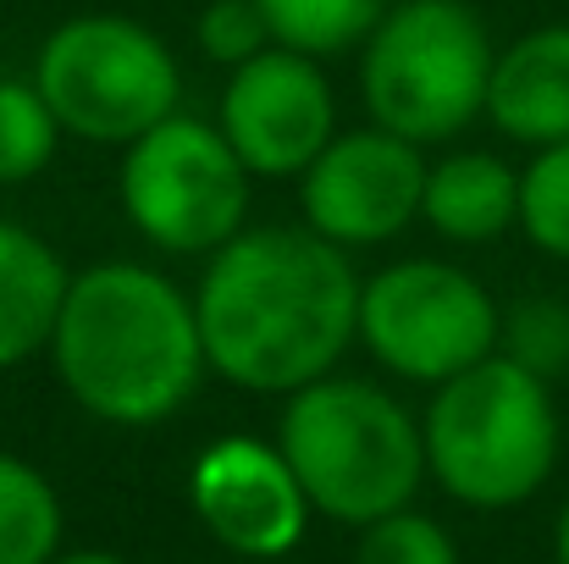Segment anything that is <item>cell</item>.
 I'll return each mask as SVG.
<instances>
[{
	"label": "cell",
	"instance_id": "ffe728a7",
	"mask_svg": "<svg viewBox=\"0 0 569 564\" xmlns=\"http://www.w3.org/2000/svg\"><path fill=\"white\" fill-rule=\"evenodd\" d=\"M355 564H459V548L431 515L392 509L371 526H360Z\"/></svg>",
	"mask_w": 569,
	"mask_h": 564
},
{
	"label": "cell",
	"instance_id": "30bf717a",
	"mask_svg": "<svg viewBox=\"0 0 569 564\" xmlns=\"http://www.w3.org/2000/svg\"><path fill=\"white\" fill-rule=\"evenodd\" d=\"M420 194H426V156H420V145L387 133L377 122L355 128V133H338L299 172L305 227L321 232L338 249L392 244L420 216Z\"/></svg>",
	"mask_w": 569,
	"mask_h": 564
},
{
	"label": "cell",
	"instance_id": "ba28073f",
	"mask_svg": "<svg viewBox=\"0 0 569 564\" xmlns=\"http://www.w3.org/2000/svg\"><path fill=\"white\" fill-rule=\"evenodd\" d=\"M503 305L453 260H392L360 283V344L381 372L437 387L498 355Z\"/></svg>",
	"mask_w": 569,
	"mask_h": 564
},
{
	"label": "cell",
	"instance_id": "277c9868",
	"mask_svg": "<svg viewBox=\"0 0 569 564\" xmlns=\"http://www.w3.org/2000/svg\"><path fill=\"white\" fill-rule=\"evenodd\" d=\"M277 448L310 509L338 526H371L392 509H409L426 482L420 420L387 387L360 376H321L288 393Z\"/></svg>",
	"mask_w": 569,
	"mask_h": 564
},
{
	"label": "cell",
	"instance_id": "e0dca14e",
	"mask_svg": "<svg viewBox=\"0 0 569 564\" xmlns=\"http://www.w3.org/2000/svg\"><path fill=\"white\" fill-rule=\"evenodd\" d=\"M61 122L50 100L39 95L33 78H0V184H33L56 150H61Z\"/></svg>",
	"mask_w": 569,
	"mask_h": 564
},
{
	"label": "cell",
	"instance_id": "9c48e42d",
	"mask_svg": "<svg viewBox=\"0 0 569 564\" xmlns=\"http://www.w3.org/2000/svg\"><path fill=\"white\" fill-rule=\"evenodd\" d=\"M216 128L249 167V178H299L338 139V100L321 56L271 44L227 72Z\"/></svg>",
	"mask_w": 569,
	"mask_h": 564
},
{
	"label": "cell",
	"instance_id": "5bb4252c",
	"mask_svg": "<svg viewBox=\"0 0 569 564\" xmlns=\"http://www.w3.org/2000/svg\"><path fill=\"white\" fill-rule=\"evenodd\" d=\"M67 283V260L33 227L0 221V372L28 366L50 349Z\"/></svg>",
	"mask_w": 569,
	"mask_h": 564
},
{
	"label": "cell",
	"instance_id": "2e32d148",
	"mask_svg": "<svg viewBox=\"0 0 569 564\" xmlns=\"http://www.w3.org/2000/svg\"><path fill=\"white\" fill-rule=\"evenodd\" d=\"M271 22V39L305 56H343L366 44L392 0H254Z\"/></svg>",
	"mask_w": 569,
	"mask_h": 564
},
{
	"label": "cell",
	"instance_id": "3957f363",
	"mask_svg": "<svg viewBox=\"0 0 569 564\" xmlns=\"http://www.w3.org/2000/svg\"><path fill=\"white\" fill-rule=\"evenodd\" d=\"M426 476L465 509H520L559 465V404L537 372L487 355L431 387L420 415Z\"/></svg>",
	"mask_w": 569,
	"mask_h": 564
},
{
	"label": "cell",
	"instance_id": "8fae6325",
	"mask_svg": "<svg viewBox=\"0 0 569 564\" xmlns=\"http://www.w3.org/2000/svg\"><path fill=\"white\" fill-rule=\"evenodd\" d=\"M189 504L199 526L238 560H282L310 526V498L277 443L221 437L189 471Z\"/></svg>",
	"mask_w": 569,
	"mask_h": 564
},
{
	"label": "cell",
	"instance_id": "ac0fdd59",
	"mask_svg": "<svg viewBox=\"0 0 569 564\" xmlns=\"http://www.w3.org/2000/svg\"><path fill=\"white\" fill-rule=\"evenodd\" d=\"M520 232L537 255L569 266V139L531 150L520 167Z\"/></svg>",
	"mask_w": 569,
	"mask_h": 564
},
{
	"label": "cell",
	"instance_id": "52a82bcc",
	"mask_svg": "<svg viewBox=\"0 0 569 564\" xmlns=\"http://www.w3.org/2000/svg\"><path fill=\"white\" fill-rule=\"evenodd\" d=\"M117 199L133 232L161 255H216L243 232L249 167L216 122L172 111L122 150Z\"/></svg>",
	"mask_w": 569,
	"mask_h": 564
},
{
	"label": "cell",
	"instance_id": "5b68a950",
	"mask_svg": "<svg viewBox=\"0 0 569 564\" xmlns=\"http://www.w3.org/2000/svg\"><path fill=\"white\" fill-rule=\"evenodd\" d=\"M498 44L470 0H392L360 44L366 117L409 139L448 145L487 117Z\"/></svg>",
	"mask_w": 569,
	"mask_h": 564
},
{
	"label": "cell",
	"instance_id": "7402d4cb",
	"mask_svg": "<svg viewBox=\"0 0 569 564\" xmlns=\"http://www.w3.org/2000/svg\"><path fill=\"white\" fill-rule=\"evenodd\" d=\"M50 564H128L122 554H106V548H78V554H56Z\"/></svg>",
	"mask_w": 569,
	"mask_h": 564
},
{
	"label": "cell",
	"instance_id": "d6986e66",
	"mask_svg": "<svg viewBox=\"0 0 569 564\" xmlns=\"http://www.w3.org/2000/svg\"><path fill=\"white\" fill-rule=\"evenodd\" d=\"M498 355H509L515 366L537 372L542 382L569 372V299L553 294H526L515 305H503L498 316Z\"/></svg>",
	"mask_w": 569,
	"mask_h": 564
},
{
	"label": "cell",
	"instance_id": "6da1fadb",
	"mask_svg": "<svg viewBox=\"0 0 569 564\" xmlns=\"http://www.w3.org/2000/svg\"><path fill=\"white\" fill-rule=\"evenodd\" d=\"M204 366L243 393H299L360 344V271L310 227H243L193 288Z\"/></svg>",
	"mask_w": 569,
	"mask_h": 564
},
{
	"label": "cell",
	"instance_id": "7a4b0ae2",
	"mask_svg": "<svg viewBox=\"0 0 569 564\" xmlns=\"http://www.w3.org/2000/svg\"><path fill=\"white\" fill-rule=\"evenodd\" d=\"M50 360L72 404L106 426L172 420L210 372L193 294L139 260L72 271L50 333Z\"/></svg>",
	"mask_w": 569,
	"mask_h": 564
},
{
	"label": "cell",
	"instance_id": "9a60e30c",
	"mask_svg": "<svg viewBox=\"0 0 569 564\" xmlns=\"http://www.w3.org/2000/svg\"><path fill=\"white\" fill-rule=\"evenodd\" d=\"M61 498L44 471L0 454V564H50L61 554Z\"/></svg>",
	"mask_w": 569,
	"mask_h": 564
},
{
	"label": "cell",
	"instance_id": "7c38bea8",
	"mask_svg": "<svg viewBox=\"0 0 569 564\" xmlns=\"http://www.w3.org/2000/svg\"><path fill=\"white\" fill-rule=\"evenodd\" d=\"M487 122L526 150L569 139V22H542L509 39L492 61Z\"/></svg>",
	"mask_w": 569,
	"mask_h": 564
},
{
	"label": "cell",
	"instance_id": "4fadbf2b",
	"mask_svg": "<svg viewBox=\"0 0 569 564\" xmlns=\"http://www.w3.org/2000/svg\"><path fill=\"white\" fill-rule=\"evenodd\" d=\"M420 221L448 244H492L520 227V167L492 150H453L426 167Z\"/></svg>",
	"mask_w": 569,
	"mask_h": 564
},
{
	"label": "cell",
	"instance_id": "603a6c76",
	"mask_svg": "<svg viewBox=\"0 0 569 564\" xmlns=\"http://www.w3.org/2000/svg\"><path fill=\"white\" fill-rule=\"evenodd\" d=\"M553 560L569 564V498L559 504V521H553Z\"/></svg>",
	"mask_w": 569,
	"mask_h": 564
},
{
	"label": "cell",
	"instance_id": "8992f818",
	"mask_svg": "<svg viewBox=\"0 0 569 564\" xmlns=\"http://www.w3.org/2000/svg\"><path fill=\"white\" fill-rule=\"evenodd\" d=\"M33 83L67 139L128 150L139 133L183 111V67L172 44L122 11H83L50 28L33 56Z\"/></svg>",
	"mask_w": 569,
	"mask_h": 564
},
{
	"label": "cell",
	"instance_id": "44dd1931",
	"mask_svg": "<svg viewBox=\"0 0 569 564\" xmlns=\"http://www.w3.org/2000/svg\"><path fill=\"white\" fill-rule=\"evenodd\" d=\"M193 39H199L204 61H216V67H227V72L277 44V39H271V22H266V11H260L254 0H210V6L199 11Z\"/></svg>",
	"mask_w": 569,
	"mask_h": 564
}]
</instances>
